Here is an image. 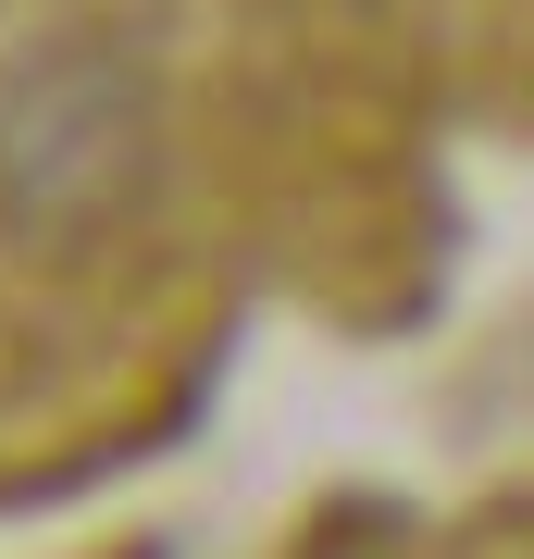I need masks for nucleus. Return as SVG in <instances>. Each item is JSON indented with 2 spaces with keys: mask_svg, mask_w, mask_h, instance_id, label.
Masks as SVG:
<instances>
[{
  "mask_svg": "<svg viewBox=\"0 0 534 559\" xmlns=\"http://www.w3.org/2000/svg\"><path fill=\"white\" fill-rule=\"evenodd\" d=\"M162 175V87L124 38H38L0 62V237L87 249Z\"/></svg>",
  "mask_w": 534,
  "mask_h": 559,
  "instance_id": "f257e3e1",
  "label": "nucleus"
}]
</instances>
